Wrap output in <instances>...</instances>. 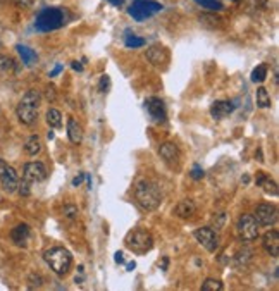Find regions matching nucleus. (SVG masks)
I'll use <instances>...</instances> for the list:
<instances>
[{"instance_id":"obj_1","label":"nucleus","mask_w":279,"mask_h":291,"mask_svg":"<svg viewBox=\"0 0 279 291\" xmlns=\"http://www.w3.org/2000/svg\"><path fill=\"white\" fill-rule=\"evenodd\" d=\"M134 198L145 210H155L160 205L162 195L158 186L148 180H138L134 184Z\"/></svg>"},{"instance_id":"obj_2","label":"nucleus","mask_w":279,"mask_h":291,"mask_svg":"<svg viewBox=\"0 0 279 291\" xmlns=\"http://www.w3.org/2000/svg\"><path fill=\"white\" fill-rule=\"evenodd\" d=\"M40 100H42L40 93H38L36 90H30V92L24 93V96L21 98V102L18 104L16 114H18V119L24 124V126H31V124L36 122Z\"/></svg>"},{"instance_id":"obj_3","label":"nucleus","mask_w":279,"mask_h":291,"mask_svg":"<svg viewBox=\"0 0 279 291\" xmlns=\"http://www.w3.org/2000/svg\"><path fill=\"white\" fill-rule=\"evenodd\" d=\"M44 258L46 266L52 269V272H56L59 278H64L66 274L71 270L72 266V257L64 246H52L44 254Z\"/></svg>"},{"instance_id":"obj_4","label":"nucleus","mask_w":279,"mask_h":291,"mask_svg":"<svg viewBox=\"0 0 279 291\" xmlns=\"http://www.w3.org/2000/svg\"><path fill=\"white\" fill-rule=\"evenodd\" d=\"M68 22V12H66L62 7H46L36 16V22H34V28L38 31H54L59 30Z\"/></svg>"},{"instance_id":"obj_5","label":"nucleus","mask_w":279,"mask_h":291,"mask_svg":"<svg viewBox=\"0 0 279 291\" xmlns=\"http://www.w3.org/2000/svg\"><path fill=\"white\" fill-rule=\"evenodd\" d=\"M124 243H126L128 250L133 252V254H136V255H145L146 252H150L154 248L152 234L146 230H142V228L131 231L130 234L126 236Z\"/></svg>"},{"instance_id":"obj_6","label":"nucleus","mask_w":279,"mask_h":291,"mask_svg":"<svg viewBox=\"0 0 279 291\" xmlns=\"http://www.w3.org/2000/svg\"><path fill=\"white\" fill-rule=\"evenodd\" d=\"M162 10V6L155 0H134L130 7V16L134 19V21H146L150 19L152 16L158 14Z\"/></svg>"},{"instance_id":"obj_7","label":"nucleus","mask_w":279,"mask_h":291,"mask_svg":"<svg viewBox=\"0 0 279 291\" xmlns=\"http://www.w3.org/2000/svg\"><path fill=\"white\" fill-rule=\"evenodd\" d=\"M236 232H238L240 240L245 243H250L258 238V224L254 219V216L245 214L240 217L238 224H236Z\"/></svg>"},{"instance_id":"obj_8","label":"nucleus","mask_w":279,"mask_h":291,"mask_svg":"<svg viewBox=\"0 0 279 291\" xmlns=\"http://www.w3.org/2000/svg\"><path fill=\"white\" fill-rule=\"evenodd\" d=\"M0 183H2V188L7 193L18 192V184H19L18 172L14 170V168L7 166L2 158H0Z\"/></svg>"},{"instance_id":"obj_9","label":"nucleus","mask_w":279,"mask_h":291,"mask_svg":"<svg viewBox=\"0 0 279 291\" xmlns=\"http://www.w3.org/2000/svg\"><path fill=\"white\" fill-rule=\"evenodd\" d=\"M254 219L257 220L258 226H272L278 220V208L272 204H260L255 208Z\"/></svg>"},{"instance_id":"obj_10","label":"nucleus","mask_w":279,"mask_h":291,"mask_svg":"<svg viewBox=\"0 0 279 291\" xmlns=\"http://www.w3.org/2000/svg\"><path fill=\"white\" fill-rule=\"evenodd\" d=\"M145 108L155 122H166L168 119V108H166L164 100L158 96H148L145 100Z\"/></svg>"},{"instance_id":"obj_11","label":"nucleus","mask_w":279,"mask_h":291,"mask_svg":"<svg viewBox=\"0 0 279 291\" xmlns=\"http://www.w3.org/2000/svg\"><path fill=\"white\" fill-rule=\"evenodd\" d=\"M195 240L207 252H216L219 248V238H217V232L212 228H200V230H196Z\"/></svg>"},{"instance_id":"obj_12","label":"nucleus","mask_w":279,"mask_h":291,"mask_svg":"<svg viewBox=\"0 0 279 291\" xmlns=\"http://www.w3.org/2000/svg\"><path fill=\"white\" fill-rule=\"evenodd\" d=\"M46 178V168L42 162H28L22 169V180L28 183H40Z\"/></svg>"},{"instance_id":"obj_13","label":"nucleus","mask_w":279,"mask_h":291,"mask_svg":"<svg viewBox=\"0 0 279 291\" xmlns=\"http://www.w3.org/2000/svg\"><path fill=\"white\" fill-rule=\"evenodd\" d=\"M158 155L162 157V160L169 166V168H180V162H181V152L174 143L170 142H166L160 145L158 148Z\"/></svg>"},{"instance_id":"obj_14","label":"nucleus","mask_w":279,"mask_h":291,"mask_svg":"<svg viewBox=\"0 0 279 291\" xmlns=\"http://www.w3.org/2000/svg\"><path fill=\"white\" fill-rule=\"evenodd\" d=\"M146 59L152 62L154 66H157V68H164L169 62V52L162 45H154L146 52Z\"/></svg>"},{"instance_id":"obj_15","label":"nucleus","mask_w":279,"mask_h":291,"mask_svg":"<svg viewBox=\"0 0 279 291\" xmlns=\"http://www.w3.org/2000/svg\"><path fill=\"white\" fill-rule=\"evenodd\" d=\"M262 246L270 257H279V232L278 231H267L262 238Z\"/></svg>"},{"instance_id":"obj_16","label":"nucleus","mask_w":279,"mask_h":291,"mask_svg":"<svg viewBox=\"0 0 279 291\" xmlns=\"http://www.w3.org/2000/svg\"><path fill=\"white\" fill-rule=\"evenodd\" d=\"M234 104L232 102H228V100H217V102L212 104L210 107V114L214 119H224L234 110Z\"/></svg>"},{"instance_id":"obj_17","label":"nucleus","mask_w":279,"mask_h":291,"mask_svg":"<svg viewBox=\"0 0 279 291\" xmlns=\"http://www.w3.org/2000/svg\"><path fill=\"white\" fill-rule=\"evenodd\" d=\"M30 236H31V231H30L28 224H19V226H16L14 230L10 231V238H12V242L18 246H26V245H28Z\"/></svg>"},{"instance_id":"obj_18","label":"nucleus","mask_w":279,"mask_h":291,"mask_svg":"<svg viewBox=\"0 0 279 291\" xmlns=\"http://www.w3.org/2000/svg\"><path fill=\"white\" fill-rule=\"evenodd\" d=\"M174 214L181 219H192L196 214V205L192 200H181L180 204L174 207Z\"/></svg>"},{"instance_id":"obj_19","label":"nucleus","mask_w":279,"mask_h":291,"mask_svg":"<svg viewBox=\"0 0 279 291\" xmlns=\"http://www.w3.org/2000/svg\"><path fill=\"white\" fill-rule=\"evenodd\" d=\"M68 136L71 140V143H74V145H80L83 142V128H81V124L74 118L68 119Z\"/></svg>"},{"instance_id":"obj_20","label":"nucleus","mask_w":279,"mask_h":291,"mask_svg":"<svg viewBox=\"0 0 279 291\" xmlns=\"http://www.w3.org/2000/svg\"><path fill=\"white\" fill-rule=\"evenodd\" d=\"M255 183H257V186H260V188L267 193V195H272V196L278 195V184H276V181L270 180V178L267 176V174L258 172L257 178H255Z\"/></svg>"},{"instance_id":"obj_21","label":"nucleus","mask_w":279,"mask_h":291,"mask_svg":"<svg viewBox=\"0 0 279 291\" xmlns=\"http://www.w3.org/2000/svg\"><path fill=\"white\" fill-rule=\"evenodd\" d=\"M18 48V54L21 56V60L24 62L28 68H31V66H34L38 62V56H36V52L34 50H31L30 46H26V45H18L16 46Z\"/></svg>"},{"instance_id":"obj_22","label":"nucleus","mask_w":279,"mask_h":291,"mask_svg":"<svg viewBox=\"0 0 279 291\" xmlns=\"http://www.w3.org/2000/svg\"><path fill=\"white\" fill-rule=\"evenodd\" d=\"M24 150L28 155H38L42 152V142L36 134H31V136L26 140L24 143Z\"/></svg>"},{"instance_id":"obj_23","label":"nucleus","mask_w":279,"mask_h":291,"mask_svg":"<svg viewBox=\"0 0 279 291\" xmlns=\"http://www.w3.org/2000/svg\"><path fill=\"white\" fill-rule=\"evenodd\" d=\"M255 98H257V106L260 107V108L270 107V95H269V92H267V88L258 86V88H257V95H255Z\"/></svg>"},{"instance_id":"obj_24","label":"nucleus","mask_w":279,"mask_h":291,"mask_svg":"<svg viewBox=\"0 0 279 291\" xmlns=\"http://www.w3.org/2000/svg\"><path fill=\"white\" fill-rule=\"evenodd\" d=\"M46 124H48L50 128H59L62 124L60 110H57V108H48V112H46Z\"/></svg>"},{"instance_id":"obj_25","label":"nucleus","mask_w":279,"mask_h":291,"mask_svg":"<svg viewBox=\"0 0 279 291\" xmlns=\"http://www.w3.org/2000/svg\"><path fill=\"white\" fill-rule=\"evenodd\" d=\"M196 4H198L200 7H204V9H207V10H222L224 7H222V2L220 0H195Z\"/></svg>"},{"instance_id":"obj_26","label":"nucleus","mask_w":279,"mask_h":291,"mask_svg":"<svg viewBox=\"0 0 279 291\" xmlns=\"http://www.w3.org/2000/svg\"><path fill=\"white\" fill-rule=\"evenodd\" d=\"M267 78V66L266 64H260L252 71V81L254 83H262L264 80Z\"/></svg>"},{"instance_id":"obj_27","label":"nucleus","mask_w":279,"mask_h":291,"mask_svg":"<svg viewBox=\"0 0 279 291\" xmlns=\"http://www.w3.org/2000/svg\"><path fill=\"white\" fill-rule=\"evenodd\" d=\"M146 42L145 38H140L136 34H128L126 40H124V45L128 46V48H140V46H143Z\"/></svg>"},{"instance_id":"obj_28","label":"nucleus","mask_w":279,"mask_h":291,"mask_svg":"<svg viewBox=\"0 0 279 291\" xmlns=\"http://www.w3.org/2000/svg\"><path fill=\"white\" fill-rule=\"evenodd\" d=\"M222 282L219 279H207V281L202 284V291H222Z\"/></svg>"},{"instance_id":"obj_29","label":"nucleus","mask_w":279,"mask_h":291,"mask_svg":"<svg viewBox=\"0 0 279 291\" xmlns=\"http://www.w3.org/2000/svg\"><path fill=\"white\" fill-rule=\"evenodd\" d=\"M16 62L7 56H0V72H9L12 71Z\"/></svg>"},{"instance_id":"obj_30","label":"nucleus","mask_w":279,"mask_h":291,"mask_svg":"<svg viewBox=\"0 0 279 291\" xmlns=\"http://www.w3.org/2000/svg\"><path fill=\"white\" fill-rule=\"evenodd\" d=\"M62 214L68 217V219H76L78 217V207H74V205H66V207L62 208Z\"/></svg>"},{"instance_id":"obj_31","label":"nucleus","mask_w":279,"mask_h":291,"mask_svg":"<svg viewBox=\"0 0 279 291\" xmlns=\"http://www.w3.org/2000/svg\"><path fill=\"white\" fill-rule=\"evenodd\" d=\"M30 184L26 180H22V181H19V184H18V192H19V195L21 196H28L30 193H31V190H30Z\"/></svg>"},{"instance_id":"obj_32","label":"nucleus","mask_w":279,"mask_h":291,"mask_svg":"<svg viewBox=\"0 0 279 291\" xmlns=\"http://www.w3.org/2000/svg\"><path fill=\"white\" fill-rule=\"evenodd\" d=\"M108 88H110V78H108L107 74H104L98 81V90L102 93H106V92H108Z\"/></svg>"},{"instance_id":"obj_33","label":"nucleus","mask_w":279,"mask_h":291,"mask_svg":"<svg viewBox=\"0 0 279 291\" xmlns=\"http://www.w3.org/2000/svg\"><path fill=\"white\" fill-rule=\"evenodd\" d=\"M190 176H192L193 180L198 181V180H202V178L205 176V172H204V169H202L198 164H195V166H193V169H192V172H190Z\"/></svg>"},{"instance_id":"obj_34","label":"nucleus","mask_w":279,"mask_h":291,"mask_svg":"<svg viewBox=\"0 0 279 291\" xmlns=\"http://www.w3.org/2000/svg\"><path fill=\"white\" fill-rule=\"evenodd\" d=\"M224 220H226V214H216L214 217V226H216V230H222V226H224Z\"/></svg>"},{"instance_id":"obj_35","label":"nucleus","mask_w":279,"mask_h":291,"mask_svg":"<svg viewBox=\"0 0 279 291\" xmlns=\"http://www.w3.org/2000/svg\"><path fill=\"white\" fill-rule=\"evenodd\" d=\"M12 2L21 7H31V0H12Z\"/></svg>"},{"instance_id":"obj_36","label":"nucleus","mask_w":279,"mask_h":291,"mask_svg":"<svg viewBox=\"0 0 279 291\" xmlns=\"http://www.w3.org/2000/svg\"><path fill=\"white\" fill-rule=\"evenodd\" d=\"M83 180H84V174H80V176L72 180V186H80L81 183H83Z\"/></svg>"},{"instance_id":"obj_37","label":"nucleus","mask_w":279,"mask_h":291,"mask_svg":"<svg viewBox=\"0 0 279 291\" xmlns=\"http://www.w3.org/2000/svg\"><path fill=\"white\" fill-rule=\"evenodd\" d=\"M46 98H48V100H54V98H56V90H54V86H50V88H48V92H46Z\"/></svg>"},{"instance_id":"obj_38","label":"nucleus","mask_w":279,"mask_h":291,"mask_svg":"<svg viewBox=\"0 0 279 291\" xmlns=\"http://www.w3.org/2000/svg\"><path fill=\"white\" fill-rule=\"evenodd\" d=\"M158 266H160V269H162V270H168V266H169V258H168V257H164V258H162V262L158 264Z\"/></svg>"},{"instance_id":"obj_39","label":"nucleus","mask_w":279,"mask_h":291,"mask_svg":"<svg viewBox=\"0 0 279 291\" xmlns=\"http://www.w3.org/2000/svg\"><path fill=\"white\" fill-rule=\"evenodd\" d=\"M71 66H72V69H74V71H83V64H80L78 60H76V62H72Z\"/></svg>"},{"instance_id":"obj_40","label":"nucleus","mask_w":279,"mask_h":291,"mask_svg":"<svg viewBox=\"0 0 279 291\" xmlns=\"http://www.w3.org/2000/svg\"><path fill=\"white\" fill-rule=\"evenodd\" d=\"M116 262H118V264H124V257H122V254H121V252H118V254H116Z\"/></svg>"},{"instance_id":"obj_41","label":"nucleus","mask_w":279,"mask_h":291,"mask_svg":"<svg viewBox=\"0 0 279 291\" xmlns=\"http://www.w3.org/2000/svg\"><path fill=\"white\" fill-rule=\"evenodd\" d=\"M107 2H110L112 6H116V7H121L124 4V0H107Z\"/></svg>"},{"instance_id":"obj_42","label":"nucleus","mask_w":279,"mask_h":291,"mask_svg":"<svg viewBox=\"0 0 279 291\" xmlns=\"http://www.w3.org/2000/svg\"><path fill=\"white\" fill-rule=\"evenodd\" d=\"M60 71H62V66H57V68L54 69V72H52V74H50V76H56V74H59Z\"/></svg>"},{"instance_id":"obj_43","label":"nucleus","mask_w":279,"mask_h":291,"mask_svg":"<svg viewBox=\"0 0 279 291\" xmlns=\"http://www.w3.org/2000/svg\"><path fill=\"white\" fill-rule=\"evenodd\" d=\"M134 267H136V264H134V262H130V264H128V270H134Z\"/></svg>"},{"instance_id":"obj_44","label":"nucleus","mask_w":279,"mask_h":291,"mask_svg":"<svg viewBox=\"0 0 279 291\" xmlns=\"http://www.w3.org/2000/svg\"><path fill=\"white\" fill-rule=\"evenodd\" d=\"M231 2H234V4H238V2H242V0H231Z\"/></svg>"},{"instance_id":"obj_45","label":"nucleus","mask_w":279,"mask_h":291,"mask_svg":"<svg viewBox=\"0 0 279 291\" xmlns=\"http://www.w3.org/2000/svg\"><path fill=\"white\" fill-rule=\"evenodd\" d=\"M0 45H2V42H0Z\"/></svg>"}]
</instances>
